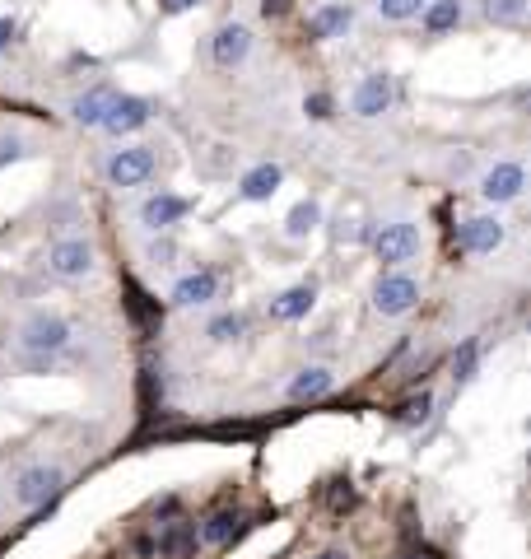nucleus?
Here are the masks:
<instances>
[{
    "label": "nucleus",
    "instance_id": "1",
    "mask_svg": "<svg viewBox=\"0 0 531 559\" xmlns=\"http://www.w3.org/2000/svg\"><path fill=\"white\" fill-rule=\"evenodd\" d=\"M70 322L66 317H56V313H38V317H28L24 327H19V350L24 355H61L70 345Z\"/></svg>",
    "mask_w": 531,
    "mask_h": 559
},
{
    "label": "nucleus",
    "instance_id": "2",
    "mask_svg": "<svg viewBox=\"0 0 531 559\" xmlns=\"http://www.w3.org/2000/svg\"><path fill=\"white\" fill-rule=\"evenodd\" d=\"M112 187H145L154 178V150L150 145H126V150H112L108 164H103Z\"/></svg>",
    "mask_w": 531,
    "mask_h": 559
},
{
    "label": "nucleus",
    "instance_id": "3",
    "mask_svg": "<svg viewBox=\"0 0 531 559\" xmlns=\"http://www.w3.org/2000/svg\"><path fill=\"white\" fill-rule=\"evenodd\" d=\"M420 224H410V219H396V224H382V233L373 238V252H378L382 266H401V261L420 257Z\"/></svg>",
    "mask_w": 531,
    "mask_h": 559
},
{
    "label": "nucleus",
    "instance_id": "4",
    "mask_svg": "<svg viewBox=\"0 0 531 559\" xmlns=\"http://www.w3.org/2000/svg\"><path fill=\"white\" fill-rule=\"evenodd\" d=\"M415 303H420V280H415V275L392 271L373 285V308H378L382 317H406Z\"/></svg>",
    "mask_w": 531,
    "mask_h": 559
},
{
    "label": "nucleus",
    "instance_id": "5",
    "mask_svg": "<svg viewBox=\"0 0 531 559\" xmlns=\"http://www.w3.org/2000/svg\"><path fill=\"white\" fill-rule=\"evenodd\" d=\"M508 229H504V219H494V215H471L457 224V252H471V257H490L494 247H504Z\"/></svg>",
    "mask_w": 531,
    "mask_h": 559
},
{
    "label": "nucleus",
    "instance_id": "6",
    "mask_svg": "<svg viewBox=\"0 0 531 559\" xmlns=\"http://www.w3.org/2000/svg\"><path fill=\"white\" fill-rule=\"evenodd\" d=\"M61 494V471L56 466H28L24 476L14 480V504L19 508H47Z\"/></svg>",
    "mask_w": 531,
    "mask_h": 559
},
{
    "label": "nucleus",
    "instance_id": "7",
    "mask_svg": "<svg viewBox=\"0 0 531 559\" xmlns=\"http://www.w3.org/2000/svg\"><path fill=\"white\" fill-rule=\"evenodd\" d=\"M47 271L61 275V280H84V275L94 271V247L84 243V238H61L47 252Z\"/></svg>",
    "mask_w": 531,
    "mask_h": 559
},
{
    "label": "nucleus",
    "instance_id": "8",
    "mask_svg": "<svg viewBox=\"0 0 531 559\" xmlns=\"http://www.w3.org/2000/svg\"><path fill=\"white\" fill-rule=\"evenodd\" d=\"M522 187H527V168L513 164V159H504V164H494L485 178H480V196L490 205H508V201H518Z\"/></svg>",
    "mask_w": 531,
    "mask_h": 559
},
{
    "label": "nucleus",
    "instance_id": "9",
    "mask_svg": "<svg viewBox=\"0 0 531 559\" xmlns=\"http://www.w3.org/2000/svg\"><path fill=\"white\" fill-rule=\"evenodd\" d=\"M350 108H354V117H364V122H373V117H382V112L392 108V75H382V70H373V75H364V80L354 84Z\"/></svg>",
    "mask_w": 531,
    "mask_h": 559
},
{
    "label": "nucleus",
    "instance_id": "10",
    "mask_svg": "<svg viewBox=\"0 0 531 559\" xmlns=\"http://www.w3.org/2000/svg\"><path fill=\"white\" fill-rule=\"evenodd\" d=\"M191 210L187 196H173V191H159V196H150V201L140 205V224L150 233H168L173 224H182Z\"/></svg>",
    "mask_w": 531,
    "mask_h": 559
},
{
    "label": "nucleus",
    "instance_id": "11",
    "mask_svg": "<svg viewBox=\"0 0 531 559\" xmlns=\"http://www.w3.org/2000/svg\"><path fill=\"white\" fill-rule=\"evenodd\" d=\"M150 98H136V94H117L112 98L108 117H103V131H112V136H126V131H140V126L150 122Z\"/></svg>",
    "mask_w": 531,
    "mask_h": 559
},
{
    "label": "nucleus",
    "instance_id": "12",
    "mask_svg": "<svg viewBox=\"0 0 531 559\" xmlns=\"http://www.w3.org/2000/svg\"><path fill=\"white\" fill-rule=\"evenodd\" d=\"M247 52H252V33H247L243 24H224L215 33V42H210V56H215V66H243Z\"/></svg>",
    "mask_w": 531,
    "mask_h": 559
},
{
    "label": "nucleus",
    "instance_id": "13",
    "mask_svg": "<svg viewBox=\"0 0 531 559\" xmlns=\"http://www.w3.org/2000/svg\"><path fill=\"white\" fill-rule=\"evenodd\" d=\"M354 24V10L350 5H341V0H331V5H322V10L308 19V38L313 42H331V38H345Z\"/></svg>",
    "mask_w": 531,
    "mask_h": 559
},
{
    "label": "nucleus",
    "instance_id": "14",
    "mask_svg": "<svg viewBox=\"0 0 531 559\" xmlns=\"http://www.w3.org/2000/svg\"><path fill=\"white\" fill-rule=\"evenodd\" d=\"M219 294V275L215 271H191L182 275L173 285V303L177 308H201V303H210Z\"/></svg>",
    "mask_w": 531,
    "mask_h": 559
},
{
    "label": "nucleus",
    "instance_id": "15",
    "mask_svg": "<svg viewBox=\"0 0 531 559\" xmlns=\"http://www.w3.org/2000/svg\"><path fill=\"white\" fill-rule=\"evenodd\" d=\"M331 387H336V373L322 364H308L289 382V401H322V396H331Z\"/></svg>",
    "mask_w": 531,
    "mask_h": 559
},
{
    "label": "nucleus",
    "instance_id": "16",
    "mask_svg": "<svg viewBox=\"0 0 531 559\" xmlns=\"http://www.w3.org/2000/svg\"><path fill=\"white\" fill-rule=\"evenodd\" d=\"M280 182H285V168L280 164H257L243 173L238 191H243V201H271L275 191H280Z\"/></svg>",
    "mask_w": 531,
    "mask_h": 559
},
{
    "label": "nucleus",
    "instance_id": "17",
    "mask_svg": "<svg viewBox=\"0 0 531 559\" xmlns=\"http://www.w3.org/2000/svg\"><path fill=\"white\" fill-rule=\"evenodd\" d=\"M112 98H117V89H108V84H98V89H89V94H80L75 103H70V117L80 126H103V117H108Z\"/></svg>",
    "mask_w": 531,
    "mask_h": 559
},
{
    "label": "nucleus",
    "instance_id": "18",
    "mask_svg": "<svg viewBox=\"0 0 531 559\" xmlns=\"http://www.w3.org/2000/svg\"><path fill=\"white\" fill-rule=\"evenodd\" d=\"M313 303H317L313 285H294V289H285L280 299H271V317L275 322H299V317L313 313Z\"/></svg>",
    "mask_w": 531,
    "mask_h": 559
},
{
    "label": "nucleus",
    "instance_id": "19",
    "mask_svg": "<svg viewBox=\"0 0 531 559\" xmlns=\"http://www.w3.org/2000/svg\"><path fill=\"white\" fill-rule=\"evenodd\" d=\"M424 33L429 38H443L452 28L462 24V0H434V5H424Z\"/></svg>",
    "mask_w": 531,
    "mask_h": 559
},
{
    "label": "nucleus",
    "instance_id": "20",
    "mask_svg": "<svg viewBox=\"0 0 531 559\" xmlns=\"http://www.w3.org/2000/svg\"><path fill=\"white\" fill-rule=\"evenodd\" d=\"M476 364H480V336H466V341L457 345V355H452V382L466 387V382L476 378Z\"/></svg>",
    "mask_w": 531,
    "mask_h": 559
},
{
    "label": "nucleus",
    "instance_id": "21",
    "mask_svg": "<svg viewBox=\"0 0 531 559\" xmlns=\"http://www.w3.org/2000/svg\"><path fill=\"white\" fill-rule=\"evenodd\" d=\"M238 513H229V508H224V513H210V518H205V527H201V541L205 546H224V541H233V536H238Z\"/></svg>",
    "mask_w": 531,
    "mask_h": 559
},
{
    "label": "nucleus",
    "instance_id": "22",
    "mask_svg": "<svg viewBox=\"0 0 531 559\" xmlns=\"http://www.w3.org/2000/svg\"><path fill=\"white\" fill-rule=\"evenodd\" d=\"M317 219H322L317 201H299L294 210H289V219H285V238H308V233L317 229Z\"/></svg>",
    "mask_w": 531,
    "mask_h": 559
},
{
    "label": "nucleus",
    "instance_id": "23",
    "mask_svg": "<svg viewBox=\"0 0 531 559\" xmlns=\"http://www.w3.org/2000/svg\"><path fill=\"white\" fill-rule=\"evenodd\" d=\"M429 410H434V392L424 387V392L406 396V401L396 406V420H401V424H424V420H429Z\"/></svg>",
    "mask_w": 531,
    "mask_h": 559
},
{
    "label": "nucleus",
    "instance_id": "24",
    "mask_svg": "<svg viewBox=\"0 0 531 559\" xmlns=\"http://www.w3.org/2000/svg\"><path fill=\"white\" fill-rule=\"evenodd\" d=\"M243 313H219L215 322H210V327H205V336H210V341L215 345H229V341H238V336H243Z\"/></svg>",
    "mask_w": 531,
    "mask_h": 559
},
{
    "label": "nucleus",
    "instance_id": "25",
    "mask_svg": "<svg viewBox=\"0 0 531 559\" xmlns=\"http://www.w3.org/2000/svg\"><path fill=\"white\" fill-rule=\"evenodd\" d=\"M485 14L494 24H522L527 19V0H485Z\"/></svg>",
    "mask_w": 531,
    "mask_h": 559
},
{
    "label": "nucleus",
    "instance_id": "26",
    "mask_svg": "<svg viewBox=\"0 0 531 559\" xmlns=\"http://www.w3.org/2000/svg\"><path fill=\"white\" fill-rule=\"evenodd\" d=\"M420 10H424V0H378V14L392 19V24H406V19H415Z\"/></svg>",
    "mask_w": 531,
    "mask_h": 559
},
{
    "label": "nucleus",
    "instance_id": "27",
    "mask_svg": "<svg viewBox=\"0 0 531 559\" xmlns=\"http://www.w3.org/2000/svg\"><path fill=\"white\" fill-rule=\"evenodd\" d=\"M187 546V527H182V522H168L164 527V536H154V555H177V550Z\"/></svg>",
    "mask_w": 531,
    "mask_h": 559
},
{
    "label": "nucleus",
    "instance_id": "28",
    "mask_svg": "<svg viewBox=\"0 0 531 559\" xmlns=\"http://www.w3.org/2000/svg\"><path fill=\"white\" fill-rule=\"evenodd\" d=\"M331 108H336V103H331V94H308V98H303V112H308L313 122H327Z\"/></svg>",
    "mask_w": 531,
    "mask_h": 559
},
{
    "label": "nucleus",
    "instance_id": "29",
    "mask_svg": "<svg viewBox=\"0 0 531 559\" xmlns=\"http://www.w3.org/2000/svg\"><path fill=\"white\" fill-rule=\"evenodd\" d=\"M173 252H177L173 243H154L150 247V261H154V266H168V261H173Z\"/></svg>",
    "mask_w": 531,
    "mask_h": 559
},
{
    "label": "nucleus",
    "instance_id": "30",
    "mask_svg": "<svg viewBox=\"0 0 531 559\" xmlns=\"http://www.w3.org/2000/svg\"><path fill=\"white\" fill-rule=\"evenodd\" d=\"M10 42H14V19L10 14H0V52H5Z\"/></svg>",
    "mask_w": 531,
    "mask_h": 559
},
{
    "label": "nucleus",
    "instance_id": "31",
    "mask_svg": "<svg viewBox=\"0 0 531 559\" xmlns=\"http://www.w3.org/2000/svg\"><path fill=\"white\" fill-rule=\"evenodd\" d=\"M191 5H196V0H159V10L164 14H187Z\"/></svg>",
    "mask_w": 531,
    "mask_h": 559
},
{
    "label": "nucleus",
    "instance_id": "32",
    "mask_svg": "<svg viewBox=\"0 0 531 559\" xmlns=\"http://www.w3.org/2000/svg\"><path fill=\"white\" fill-rule=\"evenodd\" d=\"M14 159H19V140H5L0 145V164H14Z\"/></svg>",
    "mask_w": 531,
    "mask_h": 559
},
{
    "label": "nucleus",
    "instance_id": "33",
    "mask_svg": "<svg viewBox=\"0 0 531 559\" xmlns=\"http://www.w3.org/2000/svg\"><path fill=\"white\" fill-rule=\"evenodd\" d=\"M289 0H261V14H285Z\"/></svg>",
    "mask_w": 531,
    "mask_h": 559
},
{
    "label": "nucleus",
    "instance_id": "34",
    "mask_svg": "<svg viewBox=\"0 0 531 559\" xmlns=\"http://www.w3.org/2000/svg\"><path fill=\"white\" fill-rule=\"evenodd\" d=\"M331 504H336V508H341V504H354V490H350V485H345V490H331Z\"/></svg>",
    "mask_w": 531,
    "mask_h": 559
},
{
    "label": "nucleus",
    "instance_id": "35",
    "mask_svg": "<svg viewBox=\"0 0 531 559\" xmlns=\"http://www.w3.org/2000/svg\"><path fill=\"white\" fill-rule=\"evenodd\" d=\"M317 559H345V555H336V550H331V555H317Z\"/></svg>",
    "mask_w": 531,
    "mask_h": 559
}]
</instances>
